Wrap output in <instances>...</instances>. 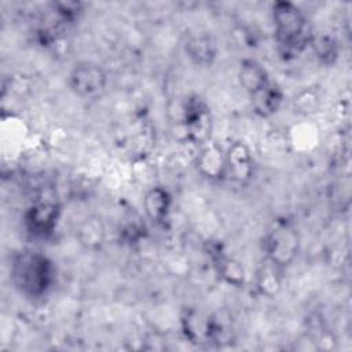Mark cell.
<instances>
[{
    "instance_id": "1",
    "label": "cell",
    "mask_w": 352,
    "mask_h": 352,
    "mask_svg": "<svg viewBox=\"0 0 352 352\" xmlns=\"http://www.w3.org/2000/svg\"><path fill=\"white\" fill-rule=\"evenodd\" d=\"M10 276L22 296L36 300L52 290L56 282V267L43 252L21 249L11 258Z\"/></svg>"
},
{
    "instance_id": "2",
    "label": "cell",
    "mask_w": 352,
    "mask_h": 352,
    "mask_svg": "<svg viewBox=\"0 0 352 352\" xmlns=\"http://www.w3.org/2000/svg\"><path fill=\"white\" fill-rule=\"evenodd\" d=\"M278 52L285 60L294 59L309 47L312 30L305 12L292 1H275L271 7Z\"/></svg>"
},
{
    "instance_id": "3",
    "label": "cell",
    "mask_w": 352,
    "mask_h": 352,
    "mask_svg": "<svg viewBox=\"0 0 352 352\" xmlns=\"http://www.w3.org/2000/svg\"><path fill=\"white\" fill-rule=\"evenodd\" d=\"M300 236L297 227L292 220H276L264 238V252L267 261L275 267L285 268L290 265L298 254Z\"/></svg>"
},
{
    "instance_id": "4",
    "label": "cell",
    "mask_w": 352,
    "mask_h": 352,
    "mask_svg": "<svg viewBox=\"0 0 352 352\" xmlns=\"http://www.w3.org/2000/svg\"><path fill=\"white\" fill-rule=\"evenodd\" d=\"M60 216V206L52 198H38L30 204L23 214L28 232L37 239L50 238L56 230Z\"/></svg>"
},
{
    "instance_id": "5",
    "label": "cell",
    "mask_w": 352,
    "mask_h": 352,
    "mask_svg": "<svg viewBox=\"0 0 352 352\" xmlns=\"http://www.w3.org/2000/svg\"><path fill=\"white\" fill-rule=\"evenodd\" d=\"M67 85L77 96L92 98L104 91L107 85V73L95 62L81 60L72 67L67 77Z\"/></svg>"
},
{
    "instance_id": "6",
    "label": "cell",
    "mask_w": 352,
    "mask_h": 352,
    "mask_svg": "<svg viewBox=\"0 0 352 352\" xmlns=\"http://www.w3.org/2000/svg\"><path fill=\"white\" fill-rule=\"evenodd\" d=\"M183 124L187 136L194 143H206L210 131V113L206 103L197 95L187 98L183 104Z\"/></svg>"
},
{
    "instance_id": "7",
    "label": "cell",
    "mask_w": 352,
    "mask_h": 352,
    "mask_svg": "<svg viewBox=\"0 0 352 352\" xmlns=\"http://www.w3.org/2000/svg\"><path fill=\"white\" fill-rule=\"evenodd\" d=\"M184 51L194 65L199 67H208L216 59L217 44L210 33L195 32L187 36Z\"/></svg>"
},
{
    "instance_id": "8",
    "label": "cell",
    "mask_w": 352,
    "mask_h": 352,
    "mask_svg": "<svg viewBox=\"0 0 352 352\" xmlns=\"http://www.w3.org/2000/svg\"><path fill=\"white\" fill-rule=\"evenodd\" d=\"M234 180L245 183L253 173V158L249 147L242 142L232 143L226 153V175Z\"/></svg>"
},
{
    "instance_id": "9",
    "label": "cell",
    "mask_w": 352,
    "mask_h": 352,
    "mask_svg": "<svg viewBox=\"0 0 352 352\" xmlns=\"http://www.w3.org/2000/svg\"><path fill=\"white\" fill-rule=\"evenodd\" d=\"M172 202V195L166 188L162 186L151 187L143 198L146 217L157 226L164 224L169 217Z\"/></svg>"
},
{
    "instance_id": "10",
    "label": "cell",
    "mask_w": 352,
    "mask_h": 352,
    "mask_svg": "<svg viewBox=\"0 0 352 352\" xmlns=\"http://www.w3.org/2000/svg\"><path fill=\"white\" fill-rule=\"evenodd\" d=\"M238 78L242 88L249 94V96L271 82L267 69L258 60L252 58H246L241 62Z\"/></svg>"
},
{
    "instance_id": "11",
    "label": "cell",
    "mask_w": 352,
    "mask_h": 352,
    "mask_svg": "<svg viewBox=\"0 0 352 352\" xmlns=\"http://www.w3.org/2000/svg\"><path fill=\"white\" fill-rule=\"evenodd\" d=\"M76 238L80 245L88 250L100 249L106 239V226L103 220L96 214L85 217L77 228Z\"/></svg>"
},
{
    "instance_id": "12",
    "label": "cell",
    "mask_w": 352,
    "mask_h": 352,
    "mask_svg": "<svg viewBox=\"0 0 352 352\" xmlns=\"http://www.w3.org/2000/svg\"><path fill=\"white\" fill-rule=\"evenodd\" d=\"M250 100L253 111L257 116L265 118L275 114L279 110L283 102V92L274 81H271L260 91L250 95Z\"/></svg>"
},
{
    "instance_id": "13",
    "label": "cell",
    "mask_w": 352,
    "mask_h": 352,
    "mask_svg": "<svg viewBox=\"0 0 352 352\" xmlns=\"http://www.w3.org/2000/svg\"><path fill=\"white\" fill-rule=\"evenodd\" d=\"M197 166L205 177L219 179L226 175V154L216 144L208 143L197 158Z\"/></svg>"
},
{
    "instance_id": "14",
    "label": "cell",
    "mask_w": 352,
    "mask_h": 352,
    "mask_svg": "<svg viewBox=\"0 0 352 352\" xmlns=\"http://www.w3.org/2000/svg\"><path fill=\"white\" fill-rule=\"evenodd\" d=\"M309 47L312 48L315 56L318 60L326 66L333 65L340 54V47L338 43L336 41L334 37L330 34L322 33V34H312Z\"/></svg>"
},
{
    "instance_id": "15",
    "label": "cell",
    "mask_w": 352,
    "mask_h": 352,
    "mask_svg": "<svg viewBox=\"0 0 352 352\" xmlns=\"http://www.w3.org/2000/svg\"><path fill=\"white\" fill-rule=\"evenodd\" d=\"M216 257L213 258V261L216 263V268L219 275L228 282L230 285L234 286H239L243 283V278H245V272L243 268L241 265V263L235 261L231 257H227L221 253V250L219 248H216Z\"/></svg>"
},
{
    "instance_id": "16",
    "label": "cell",
    "mask_w": 352,
    "mask_h": 352,
    "mask_svg": "<svg viewBox=\"0 0 352 352\" xmlns=\"http://www.w3.org/2000/svg\"><path fill=\"white\" fill-rule=\"evenodd\" d=\"M51 10L59 22L72 23L81 15L82 4L80 1H54Z\"/></svg>"
},
{
    "instance_id": "17",
    "label": "cell",
    "mask_w": 352,
    "mask_h": 352,
    "mask_svg": "<svg viewBox=\"0 0 352 352\" xmlns=\"http://www.w3.org/2000/svg\"><path fill=\"white\" fill-rule=\"evenodd\" d=\"M278 271H279V268L268 261V265L260 272L258 289L261 290L263 294L272 296L279 289L280 280L278 276Z\"/></svg>"
}]
</instances>
